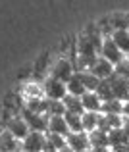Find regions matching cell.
<instances>
[{
    "instance_id": "e0dca14e",
    "label": "cell",
    "mask_w": 129,
    "mask_h": 152,
    "mask_svg": "<svg viewBox=\"0 0 129 152\" xmlns=\"http://www.w3.org/2000/svg\"><path fill=\"white\" fill-rule=\"evenodd\" d=\"M102 115H123V102H119L118 98H112L108 102H102Z\"/></svg>"
},
{
    "instance_id": "5bb4252c",
    "label": "cell",
    "mask_w": 129,
    "mask_h": 152,
    "mask_svg": "<svg viewBox=\"0 0 129 152\" xmlns=\"http://www.w3.org/2000/svg\"><path fill=\"white\" fill-rule=\"evenodd\" d=\"M62 102H64V106H66L67 114H75V115H83V114H85V108H83V102H81L79 96H71V94H67Z\"/></svg>"
},
{
    "instance_id": "1f68e13d",
    "label": "cell",
    "mask_w": 129,
    "mask_h": 152,
    "mask_svg": "<svg viewBox=\"0 0 129 152\" xmlns=\"http://www.w3.org/2000/svg\"><path fill=\"white\" fill-rule=\"evenodd\" d=\"M127 102H129V98H127Z\"/></svg>"
},
{
    "instance_id": "603a6c76",
    "label": "cell",
    "mask_w": 129,
    "mask_h": 152,
    "mask_svg": "<svg viewBox=\"0 0 129 152\" xmlns=\"http://www.w3.org/2000/svg\"><path fill=\"white\" fill-rule=\"evenodd\" d=\"M96 94H98V98L102 102H108V100H112V98H114V91H112L110 79H108V81H100L98 89H96Z\"/></svg>"
},
{
    "instance_id": "7402d4cb",
    "label": "cell",
    "mask_w": 129,
    "mask_h": 152,
    "mask_svg": "<svg viewBox=\"0 0 129 152\" xmlns=\"http://www.w3.org/2000/svg\"><path fill=\"white\" fill-rule=\"evenodd\" d=\"M64 118H66V123L70 127V133H83V115H75L66 112Z\"/></svg>"
},
{
    "instance_id": "484cf974",
    "label": "cell",
    "mask_w": 129,
    "mask_h": 152,
    "mask_svg": "<svg viewBox=\"0 0 129 152\" xmlns=\"http://www.w3.org/2000/svg\"><path fill=\"white\" fill-rule=\"evenodd\" d=\"M48 118L52 115H66V106H64L62 100H48V112H46Z\"/></svg>"
},
{
    "instance_id": "4fadbf2b",
    "label": "cell",
    "mask_w": 129,
    "mask_h": 152,
    "mask_svg": "<svg viewBox=\"0 0 129 152\" xmlns=\"http://www.w3.org/2000/svg\"><path fill=\"white\" fill-rule=\"evenodd\" d=\"M81 102H83L85 112H96V114H100V110H102V100L98 98L96 93H85L81 96Z\"/></svg>"
},
{
    "instance_id": "cb8c5ba5",
    "label": "cell",
    "mask_w": 129,
    "mask_h": 152,
    "mask_svg": "<svg viewBox=\"0 0 129 152\" xmlns=\"http://www.w3.org/2000/svg\"><path fill=\"white\" fill-rule=\"evenodd\" d=\"M46 145L50 146L52 150H62V148H66L67 146V141H66V137H62V135H52V133H46Z\"/></svg>"
},
{
    "instance_id": "83f0119b",
    "label": "cell",
    "mask_w": 129,
    "mask_h": 152,
    "mask_svg": "<svg viewBox=\"0 0 129 152\" xmlns=\"http://www.w3.org/2000/svg\"><path fill=\"white\" fill-rule=\"evenodd\" d=\"M123 118L129 119V102H123Z\"/></svg>"
},
{
    "instance_id": "2e32d148",
    "label": "cell",
    "mask_w": 129,
    "mask_h": 152,
    "mask_svg": "<svg viewBox=\"0 0 129 152\" xmlns=\"http://www.w3.org/2000/svg\"><path fill=\"white\" fill-rule=\"evenodd\" d=\"M89 141H91L92 148H110V139H108V133H102V131H92L89 133Z\"/></svg>"
},
{
    "instance_id": "f546056e",
    "label": "cell",
    "mask_w": 129,
    "mask_h": 152,
    "mask_svg": "<svg viewBox=\"0 0 129 152\" xmlns=\"http://www.w3.org/2000/svg\"><path fill=\"white\" fill-rule=\"evenodd\" d=\"M58 152H73V150H71V148H67V146H66V148H62V150H58Z\"/></svg>"
},
{
    "instance_id": "ac0fdd59",
    "label": "cell",
    "mask_w": 129,
    "mask_h": 152,
    "mask_svg": "<svg viewBox=\"0 0 129 152\" xmlns=\"http://www.w3.org/2000/svg\"><path fill=\"white\" fill-rule=\"evenodd\" d=\"M108 139H110V150L112 148H118V146H125L129 145V137L125 135L123 129H112L108 133Z\"/></svg>"
},
{
    "instance_id": "d6986e66",
    "label": "cell",
    "mask_w": 129,
    "mask_h": 152,
    "mask_svg": "<svg viewBox=\"0 0 129 152\" xmlns=\"http://www.w3.org/2000/svg\"><path fill=\"white\" fill-rule=\"evenodd\" d=\"M75 73L81 77V81H83V85H85L87 93H96V89H98V85H100V79L98 77H95L91 71H75Z\"/></svg>"
},
{
    "instance_id": "30bf717a",
    "label": "cell",
    "mask_w": 129,
    "mask_h": 152,
    "mask_svg": "<svg viewBox=\"0 0 129 152\" xmlns=\"http://www.w3.org/2000/svg\"><path fill=\"white\" fill-rule=\"evenodd\" d=\"M48 133L67 137L70 135V127L66 123V118L64 115H52V118H48Z\"/></svg>"
},
{
    "instance_id": "9a60e30c",
    "label": "cell",
    "mask_w": 129,
    "mask_h": 152,
    "mask_svg": "<svg viewBox=\"0 0 129 152\" xmlns=\"http://www.w3.org/2000/svg\"><path fill=\"white\" fill-rule=\"evenodd\" d=\"M66 89H67V94H71V96H79V98H81L83 94L87 93L85 85H83L81 77H79L77 73H73V77H71L70 81L66 83Z\"/></svg>"
},
{
    "instance_id": "8992f818",
    "label": "cell",
    "mask_w": 129,
    "mask_h": 152,
    "mask_svg": "<svg viewBox=\"0 0 129 152\" xmlns=\"http://www.w3.org/2000/svg\"><path fill=\"white\" fill-rule=\"evenodd\" d=\"M44 148H46V133H35V131H31L25 137V141H21L23 152H44Z\"/></svg>"
},
{
    "instance_id": "6da1fadb",
    "label": "cell",
    "mask_w": 129,
    "mask_h": 152,
    "mask_svg": "<svg viewBox=\"0 0 129 152\" xmlns=\"http://www.w3.org/2000/svg\"><path fill=\"white\" fill-rule=\"evenodd\" d=\"M19 115L25 119V123L29 125L31 131H35V133H48V115L35 114V112L27 110L25 106L19 110Z\"/></svg>"
},
{
    "instance_id": "5b68a950",
    "label": "cell",
    "mask_w": 129,
    "mask_h": 152,
    "mask_svg": "<svg viewBox=\"0 0 129 152\" xmlns=\"http://www.w3.org/2000/svg\"><path fill=\"white\" fill-rule=\"evenodd\" d=\"M6 131H10L19 142L25 141V137L31 133V129H29V125L25 123V119H23L21 115H18V114L12 115V118L6 121Z\"/></svg>"
},
{
    "instance_id": "d4e9b609",
    "label": "cell",
    "mask_w": 129,
    "mask_h": 152,
    "mask_svg": "<svg viewBox=\"0 0 129 152\" xmlns=\"http://www.w3.org/2000/svg\"><path fill=\"white\" fill-rule=\"evenodd\" d=\"M110 25H112L114 31H129V18L118 14V15H114V18L110 19Z\"/></svg>"
},
{
    "instance_id": "3957f363",
    "label": "cell",
    "mask_w": 129,
    "mask_h": 152,
    "mask_svg": "<svg viewBox=\"0 0 129 152\" xmlns=\"http://www.w3.org/2000/svg\"><path fill=\"white\" fill-rule=\"evenodd\" d=\"M98 56H100V58H104V60H108L112 66H118L119 62H123V60H125V54H123V52L116 46V42L112 41V37H106V39H104L102 48H100Z\"/></svg>"
},
{
    "instance_id": "7c38bea8",
    "label": "cell",
    "mask_w": 129,
    "mask_h": 152,
    "mask_svg": "<svg viewBox=\"0 0 129 152\" xmlns=\"http://www.w3.org/2000/svg\"><path fill=\"white\" fill-rule=\"evenodd\" d=\"M23 106L27 110L35 112V114H41V115H46L48 112V98L44 96H37V98H25V104Z\"/></svg>"
},
{
    "instance_id": "ffe728a7",
    "label": "cell",
    "mask_w": 129,
    "mask_h": 152,
    "mask_svg": "<svg viewBox=\"0 0 129 152\" xmlns=\"http://www.w3.org/2000/svg\"><path fill=\"white\" fill-rule=\"evenodd\" d=\"M112 41L116 42V46L123 54L129 56V31H114L112 33Z\"/></svg>"
},
{
    "instance_id": "9c48e42d",
    "label": "cell",
    "mask_w": 129,
    "mask_h": 152,
    "mask_svg": "<svg viewBox=\"0 0 129 152\" xmlns=\"http://www.w3.org/2000/svg\"><path fill=\"white\" fill-rule=\"evenodd\" d=\"M112 83V91H114V98H118L119 102H127L129 98V79H123V77H114L110 79Z\"/></svg>"
},
{
    "instance_id": "f1b7e54d",
    "label": "cell",
    "mask_w": 129,
    "mask_h": 152,
    "mask_svg": "<svg viewBox=\"0 0 129 152\" xmlns=\"http://www.w3.org/2000/svg\"><path fill=\"white\" fill-rule=\"evenodd\" d=\"M125 119V118H123ZM123 131H125V135L129 137V119H125V121H123Z\"/></svg>"
},
{
    "instance_id": "7a4b0ae2",
    "label": "cell",
    "mask_w": 129,
    "mask_h": 152,
    "mask_svg": "<svg viewBox=\"0 0 129 152\" xmlns=\"http://www.w3.org/2000/svg\"><path fill=\"white\" fill-rule=\"evenodd\" d=\"M43 94L48 100H64V98L67 96L66 83L58 81V79H54V77H48L46 81L43 83Z\"/></svg>"
},
{
    "instance_id": "277c9868",
    "label": "cell",
    "mask_w": 129,
    "mask_h": 152,
    "mask_svg": "<svg viewBox=\"0 0 129 152\" xmlns=\"http://www.w3.org/2000/svg\"><path fill=\"white\" fill-rule=\"evenodd\" d=\"M73 73H75L73 62H70V60H66V58H60L58 62L52 66L50 77L58 79V81H62V83H67L71 77H73Z\"/></svg>"
},
{
    "instance_id": "44dd1931",
    "label": "cell",
    "mask_w": 129,
    "mask_h": 152,
    "mask_svg": "<svg viewBox=\"0 0 129 152\" xmlns=\"http://www.w3.org/2000/svg\"><path fill=\"white\" fill-rule=\"evenodd\" d=\"M98 119H100V114H96V112H85L83 114V131L85 133L96 131L98 129Z\"/></svg>"
},
{
    "instance_id": "4dcf8cb0",
    "label": "cell",
    "mask_w": 129,
    "mask_h": 152,
    "mask_svg": "<svg viewBox=\"0 0 129 152\" xmlns=\"http://www.w3.org/2000/svg\"><path fill=\"white\" fill-rule=\"evenodd\" d=\"M15 152H23V150H21V148H19V150H15Z\"/></svg>"
},
{
    "instance_id": "8fae6325",
    "label": "cell",
    "mask_w": 129,
    "mask_h": 152,
    "mask_svg": "<svg viewBox=\"0 0 129 152\" xmlns=\"http://www.w3.org/2000/svg\"><path fill=\"white\" fill-rule=\"evenodd\" d=\"M19 148H21V142L10 131H2L0 133V152H15Z\"/></svg>"
},
{
    "instance_id": "52a82bcc",
    "label": "cell",
    "mask_w": 129,
    "mask_h": 152,
    "mask_svg": "<svg viewBox=\"0 0 129 152\" xmlns=\"http://www.w3.org/2000/svg\"><path fill=\"white\" fill-rule=\"evenodd\" d=\"M89 71H91L95 77H98L100 81H108V79H112L116 75V66H112L108 60H104V58H100V56H98L96 62L92 64V67Z\"/></svg>"
},
{
    "instance_id": "4316f807",
    "label": "cell",
    "mask_w": 129,
    "mask_h": 152,
    "mask_svg": "<svg viewBox=\"0 0 129 152\" xmlns=\"http://www.w3.org/2000/svg\"><path fill=\"white\" fill-rule=\"evenodd\" d=\"M116 75L123 77V79H129V58H125L123 62H119L116 66Z\"/></svg>"
},
{
    "instance_id": "ba28073f",
    "label": "cell",
    "mask_w": 129,
    "mask_h": 152,
    "mask_svg": "<svg viewBox=\"0 0 129 152\" xmlns=\"http://www.w3.org/2000/svg\"><path fill=\"white\" fill-rule=\"evenodd\" d=\"M67 141V148H71L73 152H91V141H89V133H70L66 137Z\"/></svg>"
}]
</instances>
